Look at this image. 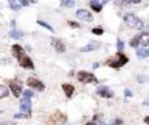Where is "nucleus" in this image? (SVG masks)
<instances>
[{
	"mask_svg": "<svg viewBox=\"0 0 149 125\" xmlns=\"http://www.w3.org/2000/svg\"><path fill=\"white\" fill-rule=\"evenodd\" d=\"M38 22V25H41V26H43L45 29H47V30H50V31H54V29H52V26H50L47 22H45V21H42V20H38L37 21Z\"/></svg>",
	"mask_w": 149,
	"mask_h": 125,
	"instance_id": "nucleus-23",
	"label": "nucleus"
},
{
	"mask_svg": "<svg viewBox=\"0 0 149 125\" xmlns=\"http://www.w3.org/2000/svg\"><path fill=\"white\" fill-rule=\"evenodd\" d=\"M9 95V89L4 85H0V98H7Z\"/></svg>",
	"mask_w": 149,
	"mask_h": 125,
	"instance_id": "nucleus-19",
	"label": "nucleus"
},
{
	"mask_svg": "<svg viewBox=\"0 0 149 125\" xmlns=\"http://www.w3.org/2000/svg\"><path fill=\"white\" fill-rule=\"evenodd\" d=\"M9 37L13 39H20L24 37V33L22 31H18V30H15V29H12V30L9 31Z\"/></svg>",
	"mask_w": 149,
	"mask_h": 125,
	"instance_id": "nucleus-17",
	"label": "nucleus"
},
{
	"mask_svg": "<svg viewBox=\"0 0 149 125\" xmlns=\"http://www.w3.org/2000/svg\"><path fill=\"white\" fill-rule=\"evenodd\" d=\"M77 79L82 84H98V78L94 76L93 73H89V72L85 70H80L77 73Z\"/></svg>",
	"mask_w": 149,
	"mask_h": 125,
	"instance_id": "nucleus-2",
	"label": "nucleus"
},
{
	"mask_svg": "<svg viewBox=\"0 0 149 125\" xmlns=\"http://www.w3.org/2000/svg\"><path fill=\"white\" fill-rule=\"evenodd\" d=\"M36 0H20V5L21 7H28L30 4H36Z\"/></svg>",
	"mask_w": 149,
	"mask_h": 125,
	"instance_id": "nucleus-25",
	"label": "nucleus"
},
{
	"mask_svg": "<svg viewBox=\"0 0 149 125\" xmlns=\"http://www.w3.org/2000/svg\"><path fill=\"white\" fill-rule=\"evenodd\" d=\"M74 5V1L73 0H62V7H65V8H71Z\"/></svg>",
	"mask_w": 149,
	"mask_h": 125,
	"instance_id": "nucleus-24",
	"label": "nucleus"
},
{
	"mask_svg": "<svg viewBox=\"0 0 149 125\" xmlns=\"http://www.w3.org/2000/svg\"><path fill=\"white\" fill-rule=\"evenodd\" d=\"M9 1V7H10V9H13V10H20V8H21V5H20V3H17L16 0H8Z\"/></svg>",
	"mask_w": 149,
	"mask_h": 125,
	"instance_id": "nucleus-22",
	"label": "nucleus"
},
{
	"mask_svg": "<svg viewBox=\"0 0 149 125\" xmlns=\"http://www.w3.org/2000/svg\"><path fill=\"white\" fill-rule=\"evenodd\" d=\"M62 87H63V90H64L67 98L72 97V94H73V91H74V86H73V85H71V84H63Z\"/></svg>",
	"mask_w": 149,
	"mask_h": 125,
	"instance_id": "nucleus-13",
	"label": "nucleus"
},
{
	"mask_svg": "<svg viewBox=\"0 0 149 125\" xmlns=\"http://www.w3.org/2000/svg\"><path fill=\"white\" fill-rule=\"evenodd\" d=\"M100 46H101V44L98 43V42H89V43H88L86 46L82 47V48H81V52H90V51H94V50H97Z\"/></svg>",
	"mask_w": 149,
	"mask_h": 125,
	"instance_id": "nucleus-11",
	"label": "nucleus"
},
{
	"mask_svg": "<svg viewBox=\"0 0 149 125\" xmlns=\"http://www.w3.org/2000/svg\"><path fill=\"white\" fill-rule=\"evenodd\" d=\"M86 125H98L95 121H90V123H86Z\"/></svg>",
	"mask_w": 149,
	"mask_h": 125,
	"instance_id": "nucleus-35",
	"label": "nucleus"
},
{
	"mask_svg": "<svg viewBox=\"0 0 149 125\" xmlns=\"http://www.w3.org/2000/svg\"><path fill=\"white\" fill-rule=\"evenodd\" d=\"M18 63H20V66H22V68H25V69H34V64L28 55H24V56L18 60Z\"/></svg>",
	"mask_w": 149,
	"mask_h": 125,
	"instance_id": "nucleus-7",
	"label": "nucleus"
},
{
	"mask_svg": "<svg viewBox=\"0 0 149 125\" xmlns=\"http://www.w3.org/2000/svg\"><path fill=\"white\" fill-rule=\"evenodd\" d=\"M12 54L17 60H20L24 55H26L25 51H24V48L20 46V44H13L12 46Z\"/></svg>",
	"mask_w": 149,
	"mask_h": 125,
	"instance_id": "nucleus-9",
	"label": "nucleus"
},
{
	"mask_svg": "<svg viewBox=\"0 0 149 125\" xmlns=\"http://www.w3.org/2000/svg\"><path fill=\"white\" fill-rule=\"evenodd\" d=\"M116 48H118V52H123L124 43L120 41V39H118V42H116Z\"/></svg>",
	"mask_w": 149,
	"mask_h": 125,
	"instance_id": "nucleus-26",
	"label": "nucleus"
},
{
	"mask_svg": "<svg viewBox=\"0 0 149 125\" xmlns=\"http://www.w3.org/2000/svg\"><path fill=\"white\" fill-rule=\"evenodd\" d=\"M24 97H25V98H29V99H30L31 97H34V93L31 91V90H24Z\"/></svg>",
	"mask_w": 149,
	"mask_h": 125,
	"instance_id": "nucleus-29",
	"label": "nucleus"
},
{
	"mask_svg": "<svg viewBox=\"0 0 149 125\" xmlns=\"http://www.w3.org/2000/svg\"><path fill=\"white\" fill-rule=\"evenodd\" d=\"M124 22H126V25H128V28L135 29V30H141L144 28L143 21L140 18H137L135 15H132V13H127L124 16Z\"/></svg>",
	"mask_w": 149,
	"mask_h": 125,
	"instance_id": "nucleus-1",
	"label": "nucleus"
},
{
	"mask_svg": "<svg viewBox=\"0 0 149 125\" xmlns=\"http://www.w3.org/2000/svg\"><path fill=\"white\" fill-rule=\"evenodd\" d=\"M148 57H149V48H148Z\"/></svg>",
	"mask_w": 149,
	"mask_h": 125,
	"instance_id": "nucleus-39",
	"label": "nucleus"
},
{
	"mask_svg": "<svg viewBox=\"0 0 149 125\" xmlns=\"http://www.w3.org/2000/svg\"><path fill=\"white\" fill-rule=\"evenodd\" d=\"M52 46L55 47L58 52H64L65 51V44L63 43L60 39H52Z\"/></svg>",
	"mask_w": 149,
	"mask_h": 125,
	"instance_id": "nucleus-12",
	"label": "nucleus"
},
{
	"mask_svg": "<svg viewBox=\"0 0 149 125\" xmlns=\"http://www.w3.org/2000/svg\"><path fill=\"white\" fill-rule=\"evenodd\" d=\"M90 8L98 13V12H101V10H102V4H101L98 0H90Z\"/></svg>",
	"mask_w": 149,
	"mask_h": 125,
	"instance_id": "nucleus-16",
	"label": "nucleus"
},
{
	"mask_svg": "<svg viewBox=\"0 0 149 125\" xmlns=\"http://www.w3.org/2000/svg\"><path fill=\"white\" fill-rule=\"evenodd\" d=\"M127 3H132V4H139L141 0H126Z\"/></svg>",
	"mask_w": 149,
	"mask_h": 125,
	"instance_id": "nucleus-32",
	"label": "nucleus"
},
{
	"mask_svg": "<svg viewBox=\"0 0 149 125\" xmlns=\"http://www.w3.org/2000/svg\"><path fill=\"white\" fill-rule=\"evenodd\" d=\"M136 56L139 57V59H145V57H148V50L147 48H139L136 51Z\"/></svg>",
	"mask_w": 149,
	"mask_h": 125,
	"instance_id": "nucleus-18",
	"label": "nucleus"
},
{
	"mask_svg": "<svg viewBox=\"0 0 149 125\" xmlns=\"http://www.w3.org/2000/svg\"><path fill=\"white\" fill-rule=\"evenodd\" d=\"M139 44H140V39H139V34H137V35H135L134 38L130 41V46L136 48V47H139Z\"/></svg>",
	"mask_w": 149,
	"mask_h": 125,
	"instance_id": "nucleus-21",
	"label": "nucleus"
},
{
	"mask_svg": "<svg viewBox=\"0 0 149 125\" xmlns=\"http://www.w3.org/2000/svg\"><path fill=\"white\" fill-rule=\"evenodd\" d=\"M9 87H10V91H12V94L15 95L16 98H20L21 97V94H22V86H21L20 82L10 81L9 82Z\"/></svg>",
	"mask_w": 149,
	"mask_h": 125,
	"instance_id": "nucleus-6",
	"label": "nucleus"
},
{
	"mask_svg": "<svg viewBox=\"0 0 149 125\" xmlns=\"http://www.w3.org/2000/svg\"><path fill=\"white\" fill-rule=\"evenodd\" d=\"M70 25L72 26V28H79V23H74V22H70Z\"/></svg>",
	"mask_w": 149,
	"mask_h": 125,
	"instance_id": "nucleus-34",
	"label": "nucleus"
},
{
	"mask_svg": "<svg viewBox=\"0 0 149 125\" xmlns=\"http://www.w3.org/2000/svg\"><path fill=\"white\" fill-rule=\"evenodd\" d=\"M139 39H140V44L144 47L149 46V33H141L139 34Z\"/></svg>",
	"mask_w": 149,
	"mask_h": 125,
	"instance_id": "nucleus-14",
	"label": "nucleus"
},
{
	"mask_svg": "<svg viewBox=\"0 0 149 125\" xmlns=\"http://www.w3.org/2000/svg\"><path fill=\"white\" fill-rule=\"evenodd\" d=\"M98 66H100V64H98V63H95V64H94V65H93V68H94V69H95V68H98Z\"/></svg>",
	"mask_w": 149,
	"mask_h": 125,
	"instance_id": "nucleus-38",
	"label": "nucleus"
},
{
	"mask_svg": "<svg viewBox=\"0 0 149 125\" xmlns=\"http://www.w3.org/2000/svg\"><path fill=\"white\" fill-rule=\"evenodd\" d=\"M97 94L100 95V97H102V98H109V99L114 97V93L106 86H101L100 89L97 90Z\"/></svg>",
	"mask_w": 149,
	"mask_h": 125,
	"instance_id": "nucleus-10",
	"label": "nucleus"
},
{
	"mask_svg": "<svg viewBox=\"0 0 149 125\" xmlns=\"http://www.w3.org/2000/svg\"><path fill=\"white\" fill-rule=\"evenodd\" d=\"M101 125H106V124H101Z\"/></svg>",
	"mask_w": 149,
	"mask_h": 125,
	"instance_id": "nucleus-40",
	"label": "nucleus"
},
{
	"mask_svg": "<svg viewBox=\"0 0 149 125\" xmlns=\"http://www.w3.org/2000/svg\"><path fill=\"white\" fill-rule=\"evenodd\" d=\"M76 17L81 21H85V22H92L93 21L92 13L86 9H77L76 10Z\"/></svg>",
	"mask_w": 149,
	"mask_h": 125,
	"instance_id": "nucleus-5",
	"label": "nucleus"
},
{
	"mask_svg": "<svg viewBox=\"0 0 149 125\" xmlns=\"http://www.w3.org/2000/svg\"><path fill=\"white\" fill-rule=\"evenodd\" d=\"M144 121H145V123H147V124H149V116H147V117L144 119Z\"/></svg>",
	"mask_w": 149,
	"mask_h": 125,
	"instance_id": "nucleus-37",
	"label": "nucleus"
},
{
	"mask_svg": "<svg viewBox=\"0 0 149 125\" xmlns=\"http://www.w3.org/2000/svg\"><path fill=\"white\" fill-rule=\"evenodd\" d=\"M137 81H139L140 84H145V82L148 81V77L144 76V74H139V76H137Z\"/></svg>",
	"mask_w": 149,
	"mask_h": 125,
	"instance_id": "nucleus-27",
	"label": "nucleus"
},
{
	"mask_svg": "<svg viewBox=\"0 0 149 125\" xmlns=\"http://www.w3.org/2000/svg\"><path fill=\"white\" fill-rule=\"evenodd\" d=\"M30 115H25V113H17V115H15L16 119H28Z\"/></svg>",
	"mask_w": 149,
	"mask_h": 125,
	"instance_id": "nucleus-30",
	"label": "nucleus"
},
{
	"mask_svg": "<svg viewBox=\"0 0 149 125\" xmlns=\"http://www.w3.org/2000/svg\"><path fill=\"white\" fill-rule=\"evenodd\" d=\"M116 59H118V63L120 66L126 65L127 63H128V57L126 56V55L123 54V52H118V55H116Z\"/></svg>",
	"mask_w": 149,
	"mask_h": 125,
	"instance_id": "nucleus-15",
	"label": "nucleus"
},
{
	"mask_svg": "<svg viewBox=\"0 0 149 125\" xmlns=\"http://www.w3.org/2000/svg\"><path fill=\"white\" fill-rule=\"evenodd\" d=\"M106 64L107 65H110V66H113V68H120V65H119V63H118V59H115V57H111V59H109L107 61H106Z\"/></svg>",
	"mask_w": 149,
	"mask_h": 125,
	"instance_id": "nucleus-20",
	"label": "nucleus"
},
{
	"mask_svg": "<svg viewBox=\"0 0 149 125\" xmlns=\"http://www.w3.org/2000/svg\"><path fill=\"white\" fill-rule=\"evenodd\" d=\"M20 108H21V111H24V113H26V115H30L31 100L29 99V98H25V97H24V99H21Z\"/></svg>",
	"mask_w": 149,
	"mask_h": 125,
	"instance_id": "nucleus-8",
	"label": "nucleus"
},
{
	"mask_svg": "<svg viewBox=\"0 0 149 125\" xmlns=\"http://www.w3.org/2000/svg\"><path fill=\"white\" fill-rule=\"evenodd\" d=\"M0 125H16V124L12 123V121H3V123H0Z\"/></svg>",
	"mask_w": 149,
	"mask_h": 125,
	"instance_id": "nucleus-31",
	"label": "nucleus"
},
{
	"mask_svg": "<svg viewBox=\"0 0 149 125\" xmlns=\"http://www.w3.org/2000/svg\"><path fill=\"white\" fill-rule=\"evenodd\" d=\"M92 33L95 34V35H102V34H103V29H101V28H94V29L92 30Z\"/></svg>",
	"mask_w": 149,
	"mask_h": 125,
	"instance_id": "nucleus-28",
	"label": "nucleus"
},
{
	"mask_svg": "<svg viewBox=\"0 0 149 125\" xmlns=\"http://www.w3.org/2000/svg\"><path fill=\"white\" fill-rule=\"evenodd\" d=\"M118 124H122V120H115L114 121V125H118Z\"/></svg>",
	"mask_w": 149,
	"mask_h": 125,
	"instance_id": "nucleus-36",
	"label": "nucleus"
},
{
	"mask_svg": "<svg viewBox=\"0 0 149 125\" xmlns=\"http://www.w3.org/2000/svg\"><path fill=\"white\" fill-rule=\"evenodd\" d=\"M49 121L54 125H63L67 123V116H65L64 113H62L60 111H56L55 113H52V115L50 116Z\"/></svg>",
	"mask_w": 149,
	"mask_h": 125,
	"instance_id": "nucleus-3",
	"label": "nucleus"
},
{
	"mask_svg": "<svg viewBox=\"0 0 149 125\" xmlns=\"http://www.w3.org/2000/svg\"><path fill=\"white\" fill-rule=\"evenodd\" d=\"M124 94H126V97H132V93L130 91V90H126V91H124Z\"/></svg>",
	"mask_w": 149,
	"mask_h": 125,
	"instance_id": "nucleus-33",
	"label": "nucleus"
},
{
	"mask_svg": "<svg viewBox=\"0 0 149 125\" xmlns=\"http://www.w3.org/2000/svg\"><path fill=\"white\" fill-rule=\"evenodd\" d=\"M26 84H28V86L30 87V89L37 90V91H43L45 90V84L41 82L39 79L34 78V77H29L28 81H26Z\"/></svg>",
	"mask_w": 149,
	"mask_h": 125,
	"instance_id": "nucleus-4",
	"label": "nucleus"
}]
</instances>
